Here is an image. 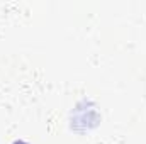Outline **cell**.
<instances>
[{
	"instance_id": "6da1fadb",
	"label": "cell",
	"mask_w": 146,
	"mask_h": 144,
	"mask_svg": "<svg viewBox=\"0 0 146 144\" xmlns=\"http://www.w3.org/2000/svg\"><path fill=\"white\" fill-rule=\"evenodd\" d=\"M14 144H26V143H22V141H17V143H14Z\"/></svg>"
}]
</instances>
